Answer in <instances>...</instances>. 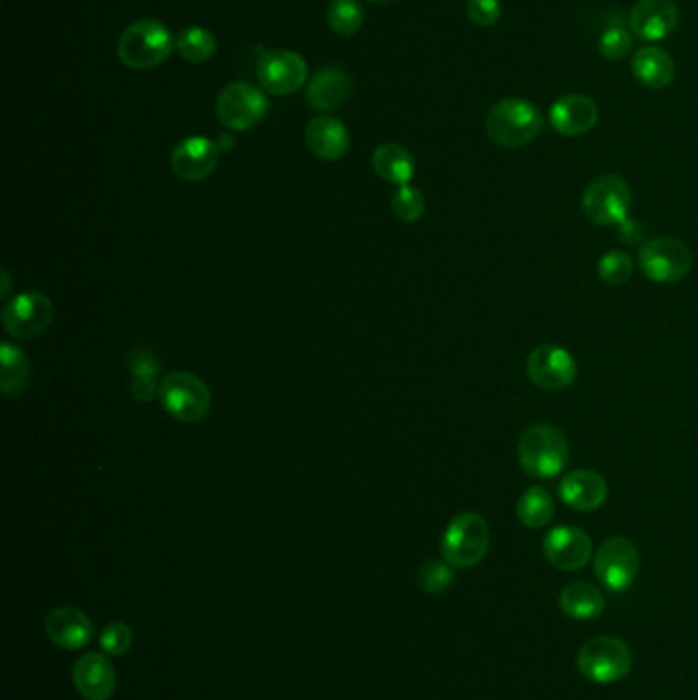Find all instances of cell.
Returning <instances> with one entry per match:
<instances>
[{
  "label": "cell",
  "mask_w": 698,
  "mask_h": 700,
  "mask_svg": "<svg viewBox=\"0 0 698 700\" xmlns=\"http://www.w3.org/2000/svg\"><path fill=\"white\" fill-rule=\"evenodd\" d=\"M598 105L588 95L560 96L550 109L551 127L565 137L588 134L598 123Z\"/></svg>",
  "instance_id": "obj_17"
},
{
  "label": "cell",
  "mask_w": 698,
  "mask_h": 700,
  "mask_svg": "<svg viewBox=\"0 0 698 700\" xmlns=\"http://www.w3.org/2000/svg\"><path fill=\"white\" fill-rule=\"evenodd\" d=\"M637 260L645 277L656 284H676L685 279L692 267L690 250L680 240L668 236L647 240Z\"/></svg>",
  "instance_id": "obj_10"
},
{
  "label": "cell",
  "mask_w": 698,
  "mask_h": 700,
  "mask_svg": "<svg viewBox=\"0 0 698 700\" xmlns=\"http://www.w3.org/2000/svg\"><path fill=\"white\" fill-rule=\"evenodd\" d=\"M54 306L50 297L28 291L13 297L2 308V323L7 332L14 338L40 337L41 332L52 323Z\"/></svg>",
  "instance_id": "obj_12"
},
{
  "label": "cell",
  "mask_w": 698,
  "mask_h": 700,
  "mask_svg": "<svg viewBox=\"0 0 698 700\" xmlns=\"http://www.w3.org/2000/svg\"><path fill=\"white\" fill-rule=\"evenodd\" d=\"M576 663L579 673L594 684H615L632 672V647L618 637L601 635L582 646Z\"/></svg>",
  "instance_id": "obj_4"
},
{
  "label": "cell",
  "mask_w": 698,
  "mask_h": 700,
  "mask_svg": "<svg viewBox=\"0 0 698 700\" xmlns=\"http://www.w3.org/2000/svg\"><path fill=\"white\" fill-rule=\"evenodd\" d=\"M678 21L680 11L674 0H637L629 17L633 33L647 43L666 40Z\"/></svg>",
  "instance_id": "obj_16"
},
{
  "label": "cell",
  "mask_w": 698,
  "mask_h": 700,
  "mask_svg": "<svg viewBox=\"0 0 698 700\" xmlns=\"http://www.w3.org/2000/svg\"><path fill=\"white\" fill-rule=\"evenodd\" d=\"M215 144H217L219 152H228V150L234 148V144H236V142H234V137H232V135L222 134L217 137V140H215Z\"/></svg>",
  "instance_id": "obj_37"
},
{
  "label": "cell",
  "mask_w": 698,
  "mask_h": 700,
  "mask_svg": "<svg viewBox=\"0 0 698 700\" xmlns=\"http://www.w3.org/2000/svg\"><path fill=\"white\" fill-rule=\"evenodd\" d=\"M543 553L551 566L577 572L591 562L592 541L577 526H555L543 539Z\"/></svg>",
  "instance_id": "obj_14"
},
{
  "label": "cell",
  "mask_w": 698,
  "mask_h": 700,
  "mask_svg": "<svg viewBox=\"0 0 698 700\" xmlns=\"http://www.w3.org/2000/svg\"><path fill=\"white\" fill-rule=\"evenodd\" d=\"M605 594L591 581H572L560 594V608L569 619H596L605 612Z\"/></svg>",
  "instance_id": "obj_24"
},
{
  "label": "cell",
  "mask_w": 698,
  "mask_h": 700,
  "mask_svg": "<svg viewBox=\"0 0 698 700\" xmlns=\"http://www.w3.org/2000/svg\"><path fill=\"white\" fill-rule=\"evenodd\" d=\"M219 161V148L214 140L203 135H191L176 144L171 156L173 171L178 178L188 183H199L214 173Z\"/></svg>",
  "instance_id": "obj_15"
},
{
  "label": "cell",
  "mask_w": 698,
  "mask_h": 700,
  "mask_svg": "<svg viewBox=\"0 0 698 700\" xmlns=\"http://www.w3.org/2000/svg\"><path fill=\"white\" fill-rule=\"evenodd\" d=\"M569 459L564 432L551 424H535L519 441V461L524 472L537 480L555 477L564 472Z\"/></svg>",
  "instance_id": "obj_3"
},
{
  "label": "cell",
  "mask_w": 698,
  "mask_h": 700,
  "mask_svg": "<svg viewBox=\"0 0 698 700\" xmlns=\"http://www.w3.org/2000/svg\"><path fill=\"white\" fill-rule=\"evenodd\" d=\"M371 2H391V0H371Z\"/></svg>",
  "instance_id": "obj_39"
},
{
  "label": "cell",
  "mask_w": 698,
  "mask_h": 700,
  "mask_svg": "<svg viewBox=\"0 0 698 700\" xmlns=\"http://www.w3.org/2000/svg\"><path fill=\"white\" fill-rule=\"evenodd\" d=\"M99 641H101V649L105 653L120 658V656H125L134 646V631L122 620H111L109 625L103 627Z\"/></svg>",
  "instance_id": "obj_34"
},
{
  "label": "cell",
  "mask_w": 698,
  "mask_h": 700,
  "mask_svg": "<svg viewBox=\"0 0 698 700\" xmlns=\"http://www.w3.org/2000/svg\"><path fill=\"white\" fill-rule=\"evenodd\" d=\"M468 14L475 25L492 28L502 17V4H500V0H470Z\"/></svg>",
  "instance_id": "obj_36"
},
{
  "label": "cell",
  "mask_w": 698,
  "mask_h": 700,
  "mask_svg": "<svg viewBox=\"0 0 698 700\" xmlns=\"http://www.w3.org/2000/svg\"><path fill=\"white\" fill-rule=\"evenodd\" d=\"M217 50L215 35L205 28H187L176 38V52L188 64L207 62Z\"/></svg>",
  "instance_id": "obj_29"
},
{
  "label": "cell",
  "mask_w": 698,
  "mask_h": 700,
  "mask_svg": "<svg viewBox=\"0 0 698 700\" xmlns=\"http://www.w3.org/2000/svg\"><path fill=\"white\" fill-rule=\"evenodd\" d=\"M526 375L541 390L562 391L576 381L577 364L562 347L541 344L526 359Z\"/></svg>",
  "instance_id": "obj_13"
},
{
  "label": "cell",
  "mask_w": 698,
  "mask_h": 700,
  "mask_svg": "<svg viewBox=\"0 0 698 700\" xmlns=\"http://www.w3.org/2000/svg\"><path fill=\"white\" fill-rule=\"evenodd\" d=\"M74 687L82 699L109 700L117 688V673L103 653H84L72 670Z\"/></svg>",
  "instance_id": "obj_19"
},
{
  "label": "cell",
  "mask_w": 698,
  "mask_h": 700,
  "mask_svg": "<svg viewBox=\"0 0 698 700\" xmlns=\"http://www.w3.org/2000/svg\"><path fill=\"white\" fill-rule=\"evenodd\" d=\"M306 144L316 158L328 162L338 161L349 152V130L340 120L330 115H320L308 123Z\"/></svg>",
  "instance_id": "obj_21"
},
{
  "label": "cell",
  "mask_w": 698,
  "mask_h": 700,
  "mask_svg": "<svg viewBox=\"0 0 698 700\" xmlns=\"http://www.w3.org/2000/svg\"><path fill=\"white\" fill-rule=\"evenodd\" d=\"M352 91L349 74L340 68H324L309 81L306 101L318 111H332L340 107Z\"/></svg>",
  "instance_id": "obj_22"
},
{
  "label": "cell",
  "mask_w": 698,
  "mask_h": 700,
  "mask_svg": "<svg viewBox=\"0 0 698 700\" xmlns=\"http://www.w3.org/2000/svg\"><path fill=\"white\" fill-rule=\"evenodd\" d=\"M441 549L444 562L451 567L478 566L490 549L487 523L475 512L456 514L444 531Z\"/></svg>",
  "instance_id": "obj_5"
},
{
  "label": "cell",
  "mask_w": 698,
  "mask_h": 700,
  "mask_svg": "<svg viewBox=\"0 0 698 700\" xmlns=\"http://www.w3.org/2000/svg\"><path fill=\"white\" fill-rule=\"evenodd\" d=\"M2 279H4V287H2V297H7V294H9V287H11V285H9V272H7V270H2Z\"/></svg>",
  "instance_id": "obj_38"
},
{
  "label": "cell",
  "mask_w": 698,
  "mask_h": 700,
  "mask_svg": "<svg viewBox=\"0 0 698 700\" xmlns=\"http://www.w3.org/2000/svg\"><path fill=\"white\" fill-rule=\"evenodd\" d=\"M560 498L572 511H596L608 498V484L601 473L576 470L565 473L560 482Z\"/></svg>",
  "instance_id": "obj_20"
},
{
  "label": "cell",
  "mask_w": 698,
  "mask_h": 700,
  "mask_svg": "<svg viewBox=\"0 0 698 700\" xmlns=\"http://www.w3.org/2000/svg\"><path fill=\"white\" fill-rule=\"evenodd\" d=\"M256 76L270 95H291L308 81V64L289 50H269L258 58Z\"/></svg>",
  "instance_id": "obj_11"
},
{
  "label": "cell",
  "mask_w": 698,
  "mask_h": 700,
  "mask_svg": "<svg viewBox=\"0 0 698 700\" xmlns=\"http://www.w3.org/2000/svg\"><path fill=\"white\" fill-rule=\"evenodd\" d=\"M555 504L543 485H533L516 502V516L526 528H543L551 523Z\"/></svg>",
  "instance_id": "obj_28"
},
{
  "label": "cell",
  "mask_w": 698,
  "mask_h": 700,
  "mask_svg": "<svg viewBox=\"0 0 698 700\" xmlns=\"http://www.w3.org/2000/svg\"><path fill=\"white\" fill-rule=\"evenodd\" d=\"M158 398L166 414L183 424L199 422L212 410V391L205 381L185 371L164 375Z\"/></svg>",
  "instance_id": "obj_6"
},
{
  "label": "cell",
  "mask_w": 698,
  "mask_h": 700,
  "mask_svg": "<svg viewBox=\"0 0 698 700\" xmlns=\"http://www.w3.org/2000/svg\"><path fill=\"white\" fill-rule=\"evenodd\" d=\"M598 50L601 54L605 55L606 60H625L627 55L632 54L633 50V35L632 31L627 28H620V25H610L601 33V40H598Z\"/></svg>",
  "instance_id": "obj_33"
},
{
  "label": "cell",
  "mask_w": 698,
  "mask_h": 700,
  "mask_svg": "<svg viewBox=\"0 0 698 700\" xmlns=\"http://www.w3.org/2000/svg\"><path fill=\"white\" fill-rule=\"evenodd\" d=\"M420 584L429 594H441L453 584V572L449 564L429 562L420 569Z\"/></svg>",
  "instance_id": "obj_35"
},
{
  "label": "cell",
  "mask_w": 698,
  "mask_h": 700,
  "mask_svg": "<svg viewBox=\"0 0 698 700\" xmlns=\"http://www.w3.org/2000/svg\"><path fill=\"white\" fill-rule=\"evenodd\" d=\"M176 50L171 29L161 21L144 19L125 28L117 41V55L123 64L134 70L161 66Z\"/></svg>",
  "instance_id": "obj_2"
},
{
  "label": "cell",
  "mask_w": 698,
  "mask_h": 700,
  "mask_svg": "<svg viewBox=\"0 0 698 700\" xmlns=\"http://www.w3.org/2000/svg\"><path fill=\"white\" fill-rule=\"evenodd\" d=\"M267 96L248 82H232L222 89L217 96L215 111L217 120L224 127L234 132H246L265 120L267 115Z\"/></svg>",
  "instance_id": "obj_8"
},
{
  "label": "cell",
  "mask_w": 698,
  "mask_h": 700,
  "mask_svg": "<svg viewBox=\"0 0 698 700\" xmlns=\"http://www.w3.org/2000/svg\"><path fill=\"white\" fill-rule=\"evenodd\" d=\"M633 195L625 178L603 175L594 178L584 191L582 209L592 224L620 226L632 209Z\"/></svg>",
  "instance_id": "obj_7"
},
{
  "label": "cell",
  "mask_w": 698,
  "mask_h": 700,
  "mask_svg": "<svg viewBox=\"0 0 698 700\" xmlns=\"http://www.w3.org/2000/svg\"><path fill=\"white\" fill-rule=\"evenodd\" d=\"M391 212L403 224H414L424 214V195L417 187L403 185L391 199Z\"/></svg>",
  "instance_id": "obj_32"
},
{
  "label": "cell",
  "mask_w": 698,
  "mask_h": 700,
  "mask_svg": "<svg viewBox=\"0 0 698 700\" xmlns=\"http://www.w3.org/2000/svg\"><path fill=\"white\" fill-rule=\"evenodd\" d=\"M29 379H31V369H29L28 357L25 352L2 342L0 350V390L4 395H19L28 390Z\"/></svg>",
  "instance_id": "obj_27"
},
{
  "label": "cell",
  "mask_w": 698,
  "mask_h": 700,
  "mask_svg": "<svg viewBox=\"0 0 698 700\" xmlns=\"http://www.w3.org/2000/svg\"><path fill=\"white\" fill-rule=\"evenodd\" d=\"M373 168L383 181L403 187L414 176V158L400 144H383L373 152Z\"/></svg>",
  "instance_id": "obj_26"
},
{
  "label": "cell",
  "mask_w": 698,
  "mask_h": 700,
  "mask_svg": "<svg viewBox=\"0 0 698 700\" xmlns=\"http://www.w3.org/2000/svg\"><path fill=\"white\" fill-rule=\"evenodd\" d=\"M598 275L606 285H625L633 275L632 255L623 253V250H608L601 262H598Z\"/></svg>",
  "instance_id": "obj_31"
},
{
  "label": "cell",
  "mask_w": 698,
  "mask_h": 700,
  "mask_svg": "<svg viewBox=\"0 0 698 700\" xmlns=\"http://www.w3.org/2000/svg\"><path fill=\"white\" fill-rule=\"evenodd\" d=\"M130 371H132V395L137 402H150L161 391V367L156 354L148 349H137L130 354Z\"/></svg>",
  "instance_id": "obj_25"
},
{
  "label": "cell",
  "mask_w": 698,
  "mask_h": 700,
  "mask_svg": "<svg viewBox=\"0 0 698 700\" xmlns=\"http://www.w3.org/2000/svg\"><path fill=\"white\" fill-rule=\"evenodd\" d=\"M633 76L649 89H666L676 76V64L664 48L644 45L633 54Z\"/></svg>",
  "instance_id": "obj_23"
},
{
  "label": "cell",
  "mask_w": 698,
  "mask_h": 700,
  "mask_svg": "<svg viewBox=\"0 0 698 700\" xmlns=\"http://www.w3.org/2000/svg\"><path fill=\"white\" fill-rule=\"evenodd\" d=\"M45 635L50 641L68 651H79L91 644L94 635L93 620L74 606H60L45 619Z\"/></svg>",
  "instance_id": "obj_18"
},
{
  "label": "cell",
  "mask_w": 698,
  "mask_h": 700,
  "mask_svg": "<svg viewBox=\"0 0 698 700\" xmlns=\"http://www.w3.org/2000/svg\"><path fill=\"white\" fill-rule=\"evenodd\" d=\"M326 19L338 35H355L363 28V7L357 0H332L328 4Z\"/></svg>",
  "instance_id": "obj_30"
},
{
  "label": "cell",
  "mask_w": 698,
  "mask_h": 700,
  "mask_svg": "<svg viewBox=\"0 0 698 700\" xmlns=\"http://www.w3.org/2000/svg\"><path fill=\"white\" fill-rule=\"evenodd\" d=\"M639 552L632 541L625 537L606 539L594 555V574L598 581L613 593H623L632 588L639 574Z\"/></svg>",
  "instance_id": "obj_9"
},
{
  "label": "cell",
  "mask_w": 698,
  "mask_h": 700,
  "mask_svg": "<svg viewBox=\"0 0 698 700\" xmlns=\"http://www.w3.org/2000/svg\"><path fill=\"white\" fill-rule=\"evenodd\" d=\"M545 120L537 105L526 99H502L485 117V132L502 148L528 146L543 130Z\"/></svg>",
  "instance_id": "obj_1"
}]
</instances>
